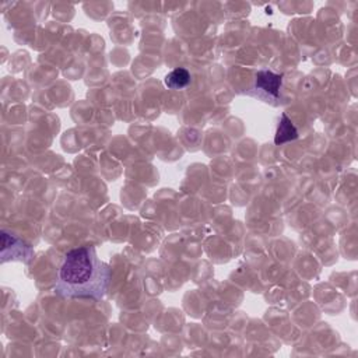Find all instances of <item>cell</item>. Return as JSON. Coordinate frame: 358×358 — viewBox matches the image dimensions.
<instances>
[{
    "instance_id": "277c9868",
    "label": "cell",
    "mask_w": 358,
    "mask_h": 358,
    "mask_svg": "<svg viewBox=\"0 0 358 358\" xmlns=\"http://www.w3.org/2000/svg\"><path fill=\"white\" fill-rule=\"evenodd\" d=\"M298 137V130L294 126V123L291 122V119L282 113L281 119H280V124L277 127L275 131V137H274V143L275 144H282L287 141H292Z\"/></svg>"
},
{
    "instance_id": "3957f363",
    "label": "cell",
    "mask_w": 358,
    "mask_h": 358,
    "mask_svg": "<svg viewBox=\"0 0 358 358\" xmlns=\"http://www.w3.org/2000/svg\"><path fill=\"white\" fill-rule=\"evenodd\" d=\"M34 256L31 246L24 243L20 238L1 231V263L7 260H20L28 263Z\"/></svg>"
},
{
    "instance_id": "7a4b0ae2",
    "label": "cell",
    "mask_w": 358,
    "mask_h": 358,
    "mask_svg": "<svg viewBox=\"0 0 358 358\" xmlns=\"http://www.w3.org/2000/svg\"><path fill=\"white\" fill-rule=\"evenodd\" d=\"M281 87H282V74L263 69L256 71L252 91L256 92L253 94L255 96L268 102V101H277L280 98Z\"/></svg>"
},
{
    "instance_id": "5b68a950",
    "label": "cell",
    "mask_w": 358,
    "mask_h": 358,
    "mask_svg": "<svg viewBox=\"0 0 358 358\" xmlns=\"http://www.w3.org/2000/svg\"><path fill=\"white\" fill-rule=\"evenodd\" d=\"M190 73L183 67H178L165 76L164 83L171 90H182L190 84Z\"/></svg>"
},
{
    "instance_id": "6da1fadb",
    "label": "cell",
    "mask_w": 358,
    "mask_h": 358,
    "mask_svg": "<svg viewBox=\"0 0 358 358\" xmlns=\"http://www.w3.org/2000/svg\"><path fill=\"white\" fill-rule=\"evenodd\" d=\"M110 267L98 257L92 245L80 246L66 253L55 282V292L62 298H87L99 301L105 296Z\"/></svg>"
}]
</instances>
